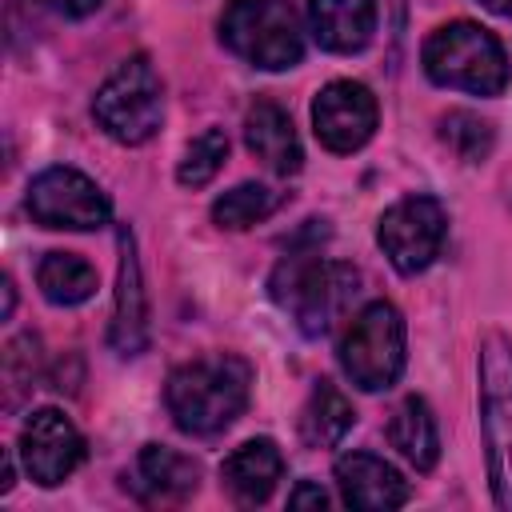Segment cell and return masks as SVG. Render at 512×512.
Instances as JSON below:
<instances>
[{"instance_id":"cell-9","label":"cell","mask_w":512,"mask_h":512,"mask_svg":"<svg viewBox=\"0 0 512 512\" xmlns=\"http://www.w3.org/2000/svg\"><path fill=\"white\" fill-rule=\"evenodd\" d=\"M448 216L436 196H404L376 220V244L400 276L424 272L444 244Z\"/></svg>"},{"instance_id":"cell-4","label":"cell","mask_w":512,"mask_h":512,"mask_svg":"<svg viewBox=\"0 0 512 512\" xmlns=\"http://www.w3.org/2000/svg\"><path fill=\"white\" fill-rule=\"evenodd\" d=\"M220 40L232 56L264 72L296 68L304 56V28L288 0H228Z\"/></svg>"},{"instance_id":"cell-17","label":"cell","mask_w":512,"mask_h":512,"mask_svg":"<svg viewBox=\"0 0 512 512\" xmlns=\"http://www.w3.org/2000/svg\"><path fill=\"white\" fill-rule=\"evenodd\" d=\"M200 484V464L168 444H144L136 456V488L148 500H184Z\"/></svg>"},{"instance_id":"cell-25","label":"cell","mask_w":512,"mask_h":512,"mask_svg":"<svg viewBox=\"0 0 512 512\" xmlns=\"http://www.w3.org/2000/svg\"><path fill=\"white\" fill-rule=\"evenodd\" d=\"M288 508H328V492H324L320 484L300 480V484L288 492Z\"/></svg>"},{"instance_id":"cell-5","label":"cell","mask_w":512,"mask_h":512,"mask_svg":"<svg viewBox=\"0 0 512 512\" xmlns=\"http://www.w3.org/2000/svg\"><path fill=\"white\" fill-rule=\"evenodd\" d=\"M476 376L492 500L512 512V340L504 332H484L476 352Z\"/></svg>"},{"instance_id":"cell-7","label":"cell","mask_w":512,"mask_h":512,"mask_svg":"<svg viewBox=\"0 0 512 512\" xmlns=\"http://www.w3.org/2000/svg\"><path fill=\"white\" fill-rule=\"evenodd\" d=\"M340 368L360 392H384L404 372V316L388 300L364 304L340 336Z\"/></svg>"},{"instance_id":"cell-19","label":"cell","mask_w":512,"mask_h":512,"mask_svg":"<svg viewBox=\"0 0 512 512\" xmlns=\"http://www.w3.org/2000/svg\"><path fill=\"white\" fill-rule=\"evenodd\" d=\"M352 420H356L352 400L332 380H316V388L308 392L304 412H300V440L308 448H336L348 436Z\"/></svg>"},{"instance_id":"cell-15","label":"cell","mask_w":512,"mask_h":512,"mask_svg":"<svg viewBox=\"0 0 512 512\" xmlns=\"http://www.w3.org/2000/svg\"><path fill=\"white\" fill-rule=\"evenodd\" d=\"M308 32L324 52L352 56L376 32V0H308Z\"/></svg>"},{"instance_id":"cell-29","label":"cell","mask_w":512,"mask_h":512,"mask_svg":"<svg viewBox=\"0 0 512 512\" xmlns=\"http://www.w3.org/2000/svg\"><path fill=\"white\" fill-rule=\"evenodd\" d=\"M488 12H496V16H508L512 20V0H480Z\"/></svg>"},{"instance_id":"cell-14","label":"cell","mask_w":512,"mask_h":512,"mask_svg":"<svg viewBox=\"0 0 512 512\" xmlns=\"http://www.w3.org/2000/svg\"><path fill=\"white\" fill-rule=\"evenodd\" d=\"M244 144L248 152L276 176H296L300 172V140L292 128V116L276 100H256L244 116Z\"/></svg>"},{"instance_id":"cell-21","label":"cell","mask_w":512,"mask_h":512,"mask_svg":"<svg viewBox=\"0 0 512 512\" xmlns=\"http://www.w3.org/2000/svg\"><path fill=\"white\" fill-rule=\"evenodd\" d=\"M280 204V196L268 188V184H256V180H244L236 184L232 192H224L216 204H212V220L228 232H244L252 224H260L264 216H272V208Z\"/></svg>"},{"instance_id":"cell-11","label":"cell","mask_w":512,"mask_h":512,"mask_svg":"<svg viewBox=\"0 0 512 512\" xmlns=\"http://www.w3.org/2000/svg\"><path fill=\"white\" fill-rule=\"evenodd\" d=\"M20 464L40 488L64 484L84 460V436L60 408H36L20 428Z\"/></svg>"},{"instance_id":"cell-3","label":"cell","mask_w":512,"mask_h":512,"mask_svg":"<svg viewBox=\"0 0 512 512\" xmlns=\"http://www.w3.org/2000/svg\"><path fill=\"white\" fill-rule=\"evenodd\" d=\"M420 60H424V72L432 84L472 92V96H500L508 88V76H512L504 44L472 20L440 24L424 40Z\"/></svg>"},{"instance_id":"cell-20","label":"cell","mask_w":512,"mask_h":512,"mask_svg":"<svg viewBox=\"0 0 512 512\" xmlns=\"http://www.w3.org/2000/svg\"><path fill=\"white\" fill-rule=\"evenodd\" d=\"M40 296L56 308H76L96 296V268L76 252H48L36 268Z\"/></svg>"},{"instance_id":"cell-8","label":"cell","mask_w":512,"mask_h":512,"mask_svg":"<svg viewBox=\"0 0 512 512\" xmlns=\"http://www.w3.org/2000/svg\"><path fill=\"white\" fill-rule=\"evenodd\" d=\"M24 208L36 224L44 228H68V232H92L104 228L112 216L108 196L100 192V184L68 164H52L44 172L32 176Z\"/></svg>"},{"instance_id":"cell-10","label":"cell","mask_w":512,"mask_h":512,"mask_svg":"<svg viewBox=\"0 0 512 512\" xmlns=\"http://www.w3.org/2000/svg\"><path fill=\"white\" fill-rule=\"evenodd\" d=\"M380 120L376 96L360 80H332L312 100V132L328 152H356L372 140Z\"/></svg>"},{"instance_id":"cell-24","label":"cell","mask_w":512,"mask_h":512,"mask_svg":"<svg viewBox=\"0 0 512 512\" xmlns=\"http://www.w3.org/2000/svg\"><path fill=\"white\" fill-rule=\"evenodd\" d=\"M36 376V336H16L4 348V380L8 388H28Z\"/></svg>"},{"instance_id":"cell-1","label":"cell","mask_w":512,"mask_h":512,"mask_svg":"<svg viewBox=\"0 0 512 512\" xmlns=\"http://www.w3.org/2000/svg\"><path fill=\"white\" fill-rule=\"evenodd\" d=\"M324 220H308L276 260L268 276V296L296 320L304 336H324L348 312L360 292V272L352 264L324 256Z\"/></svg>"},{"instance_id":"cell-23","label":"cell","mask_w":512,"mask_h":512,"mask_svg":"<svg viewBox=\"0 0 512 512\" xmlns=\"http://www.w3.org/2000/svg\"><path fill=\"white\" fill-rule=\"evenodd\" d=\"M224 160H228V136H224V128H204V132L184 148L180 168H176V180H180L184 188H204V184H212V176L224 168Z\"/></svg>"},{"instance_id":"cell-22","label":"cell","mask_w":512,"mask_h":512,"mask_svg":"<svg viewBox=\"0 0 512 512\" xmlns=\"http://www.w3.org/2000/svg\"><path fill=\"white\" fill-rule=\"evenodd\" d=\"M440 140H444V144H448L464 164H484V160L492 156L496 128H492V120H484V116H476V112L456 108V112L440 116Z\"/></svg>"},{"instance_id":"cell-2","label":"cell","mask_w":512,"mask_h":512,"mask_svg":"<svg viewBox=\"0 0 512 512\" xmlns=\"http://www.w3.org/2000/svg\"><path fill=\"white\" fill-rule=\"evenodd\" d=\"M248 392H252V364L236 352H212L180 364L168 376L164 404L180 432L216 436L248 408Z\"/></svg>"},{"instance_id":"cell-13","label":"cell","mask_w":512,"mask_h":512,"mask_svg":"<svg viewBox=\"0 0 512 512\" xmlns=\"http://www.w3.org/2000/svg\"><path fill=\"white\" fill-rule=\"evenodd\" d=\"M336 488L348 508L360 512H392L408 504V480L372 452H348L336 460Z\"/></svg>"},{"instance_id":"cell-18","label":"cell","mask_w":512,"mask_h":512,"mask_svg":"<svg viewBox=\"0 0 512 512\" xmlns=\"http://www.w3.org/2000/svg\"><path fill=\"white\" fill-rule=\"evenodd\" d=\"M388 440L416 472H432L436 468V460H440V428H436V416H432L424 396H408V400L396 404V412L388 420Z\"/></svg>"},{"instance_id":"cell-27","label":"cell","mask_w":512,"mask_h":512,"mask_svg":"<svg viewBox=\"0 0 512 512\" xmlns=\"http://www.w3.org/2000/svg\"><path fill=\"white\" fill-rule=\"evenodd\" d=\"M8 488H12V452L0 456V492H8Z\"/></svg>"},{"instance_id":"cell-28","label":"cell","mask_w":512,"mask_h":512,"mask_svg":"<svg viewBox=\"0 0 512 512\" xmlns=\"http://www.w3.org/2000/svg\"><path fill=\"white\" fill-rule=\"evenodd\" d=\"M12 308H16V288H12V280L4 276V312H0V316L8 320V316H12Z\"/></svg>"},{"instance_id":"cell-12","label":"cell","mask_w":512,"mask_h":512,"mask_svg":"<svg viewBox=\"0 0 512 512\" xmlns=\"http://www.w3.org/2000/svg\"><path fill=\"white\" fill-rule=\"evenodd\" d=\"M116 248H120V268H116L108 344L116 356H140L148 348V292H144V272H140V256H136V236L128 224H120Z\"/></svg>"},{"instance_id":"cell-6","label":"cell","mask_w":512,"mask_h":512,"mask_svg":"<svg viewBox=\"0 0 512 512\" xmlns=\"http://www.w3.org/2000/svg\"><path fill=\"white\" fill-rule=\"evenodd\" d=\"M92 116L104 128V136H112L124 148L148 144L160 124H164V84L152 68V60L128 56L96 92L92 100Z\"/></svg>"},{"instance_id":"cell-16","label":"cell","mask_w":512,"mask_h":512,"mask_svg":"<svg viewBox=\"0 0 512 512\" xmlns=\"http://www.w3.org/2000/svg\"><path fill=\"white\" fill-rule=\"evenodd\" d=\"M280 476H284V452L268 436L244 440L220 464V480L232 492V500H240V504H264Z\"/></svg>"},{"instance_id":"cell-26","label":"cell","mask_w":512,"mask_h":512,"mask_svg":"<svg viewBox=\"0 0 512 512\" xmlns=\"http://www.w3.org/2000/svg\"><path fill=\"white\" fill-rule=\"evenodd\" d=\"M36 4H44V8H52V12H60V16H88V12H96L104 0H36Z\"/></svg>"}]
</instances>
